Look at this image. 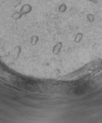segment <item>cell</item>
Listing matches in <instances>:
<instances>
[{
	"instance_id": "cell-1",
	"label": "cell",
	"mask_w": 102,
	"mask_h": 123,
	"mask_svg": "<svg viewBox=\"0 0 102 123\" xmlns=\"http://www.w3.org/2000/svg\"><path fill=\"white\" fill-rule=\"evenodd\" d=\"M67 6L65 4H61L59 7V8H58V10H59V12H60V13H64L66 10H67Z\"/></svg>"
},
{
	"instance_id": "cell-2",
	"label": "cell",
	"mask_w": 102,
	"mask_h": 123,
	"mask_svg": "<svg viewBox=\"0 0 102 123\" xmlns=\"http://www.w3.org/2000/svg\"><path fill=\"white\" fill-rule=\"evenodd\" d=\"M89 1L94 3V4H97L98 3V0H89Z\"/></svg>"
}]
</instances>
